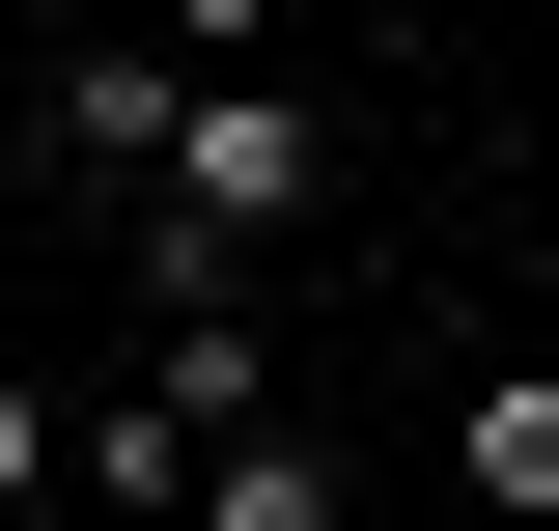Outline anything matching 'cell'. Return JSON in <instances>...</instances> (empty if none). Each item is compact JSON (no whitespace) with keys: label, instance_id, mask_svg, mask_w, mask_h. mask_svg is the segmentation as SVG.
I'll list each match as a JSON object with an SVG mask.
<instances>
[{"label":"cell","instance_id":"6da1fadb","mask_svg":"<svg viewBox=\"0 0 559 531\" xmlns=\"http://www.w3.org/2000/svg\"><path fill=\"white\" fill-rule=\"evenodd\" d=\"M308 168H336V140L280 113V84H197V113H168V168H140V197H168V224H224V252H280V224H308Z\"/></svg>","mask_w":559,"mask_h":531},{"label":"cell","instance_id":"7a4b0ae2","mask_svg":"<svg viewBox=\"0 0 559 531\" xmlns=\"http://www.w3.org/2000/svg\"><path fill=\"white\" fill-rule=\"evenodd\" d=\"M168 113H197V57H140V28L57 57V168H168Z\"/></svg>","mask_w":559,"mask_h":531},{"label":"cell","instance_id":"3957f363","mask_svg":"<svg viewBox=\"0 0 559 531\" xmlns=\"http://www.w3.org/2000/svg\"><path fill=\"white\" fill-rule=\"evenodd\" d=\"M168 531H336V448L252 420V448H197V504H168Z\"/></svg>","mask_w":559,"mask_h":531},{"label":"cell","instance_id":"277c9868","mask_svg":"<svg viewBox=\"0 0 559 531\" xmlns=\"http://www.w3.org/2000/svg\"><path fill=\"white\" fill-rule=\"evenodd\" d=\"M140 335H252V252H224V224H168V197H140Z\"/></svg>","mask_w":559,"mask_h":531},{"label":"cell","instance_id":"5b68a950","mask_svg":"<svg viewBox=\"0 0 559 531\" xmlns=\"http://www.w3.org/2000/svg\"><path fill=\"white\" fill-rule=\"evenodd\" d=\"M476 504H503V531H559V364H503V392H476Z\"/></svg>","mask_w":559,"mask_h":531},{"label":"cell","instance_id":"8992f818","mask_svg":"<svg viewBox=\"0 0 559 531\" xmlns=\"http://www.w3.org/2000/svg\"><path fill=\"white\" fill-rule=\"evenodd\" d=\"M252 28L280 0H140V57H197V84H252Z\"/></svg>","mask_w":559,"mask_h":531},{"label":"cell","instance_id":"52a82bcc","mask_svg":"<svg viewBox=\"0 0 559 531\" xmlns=\"http://www.w3.org/2000/svg\"><path fill=\"white\" fill-rule=\"evenodd\" d=\"M57 448H84V420L28 392V364H0V504H57Z\"/></svg>","mask_w":559,"mask_h":531}]
</instances>
